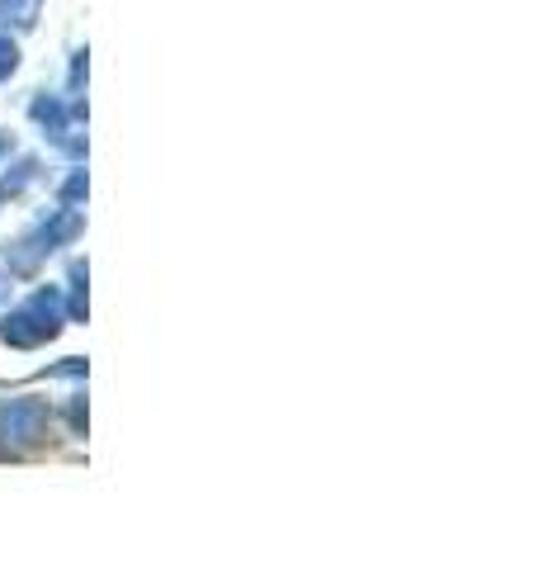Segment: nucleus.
Instances as JSON below:
<instances>
[{"label": "nucleus", "instance_id": "f257e3e1", "mask_svg": "<svg viewBox=\"0 0 539 568\" xmlns=\"http://www.w3.org/2000/svg\"><path fill=\"white\" fill-rule=\"evenodd\" d=\"M67 327V304H62V290H33L20 308H14L6 323H0V336L20 351H33L52 342Z\"/></svg>", "mask_w": 539, "mask_h": 568}, {"label": "nucleus", "instance_id": "f03ea898", "mask_svg": "<svg viewBox=\"0 0 539 568\" xmlns=\"http://www.w3.org/2000/svg\"><path fill=\"white\" fill-rule=\"evenodd\" d=\"M48 436V403L43 398H6L0 403V446L29 450Z\"/></svg>", "mask_w": 539, "mask_h": 568}, {"label": "nucleus", "instance_id": "7ed1b4c3", "mask_svg": "<svg viewBox=\"0 0 539 568\" xmlns=\"http://www.w3.org/2000/svg\"><path fill=\"white\" fill-rule=\"evenodd\" d=\"M77 233H81V213L77 209H52L43 219V227L33 233V242H24V246H33V261H39L48 252H58V246L77 242Z\"/></svg>", "mask_w": 539, "mask_h": 568}, {"label": "nucleus", "instance_id": "20e7f679", "mask_svg": "<svg viewBox=\"0 0 539 568\" xmlns=\"http://www.w3.org/2000/svg\"><path fill=\"white\" fill-rule=\"evenodd\" d=\"M43 0H0V24L6 29H33L39 24Z\"/></svg>", "mask_w": 539, "mask_h": 568}, {"label": "nucleus", "instance_id": "39448f33", "mask_svg": "<svg viewBox=\"0 0 539 568\" xmlns=\"http://www.w3.org/2000/svg\"><path fill=\"white\" fill-rule=\"evenodd\" d=\"M20 71V43L10 39V29H0V81H10Z\"/></svg>", "mask_w": 539, "mask_h": 568}, {"label": "nucleus", "instance_id": "423d86ee", "mask_svg": "<svg viewBox=\"0 0 539 568\" xmlns=\"http://www.w3.org/2000/svg\"><path fill=\"white\" fill-rule=\"evenodd\" d=\"M81 200H85V171H71L62 185V209H77Z\"/></svg>", "mask_w": 539, "mask_h": 568}, {"label": "nucleus", "instance_id": "0eeeda50", "mask_svg": "<svg viewBox=\"0 0 539 568\" xmlns=\"http://www.w3.org/2000/svg\"><path fill=\"white\" fill-rule=\"evenodd\" d=\"M33 175H39V162H20V171H14V175H6V181H0V190H6V194H14V190H24V185L33 181Z\"/></svg>", "mask_w": 539, "mask_h": 568}, {"label": "nucleus", "instance_id": "6e6552de", "mask_svg": "<svg viewBox=\"0 0 539 568\" xmlns=\"http://www.w3.org/2000/svg\"><path fill=\"white\" fill-rule=\"evenodd\" d=\"M6 152H10V138H6V133H0V156H6Z\"/></svg>", "mask_w": 539, "mask_h": 568}]
</instances>
